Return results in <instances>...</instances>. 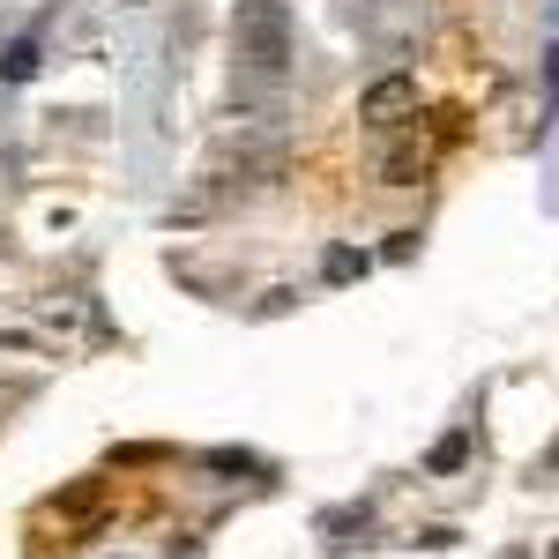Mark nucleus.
Segmentation results:
<instances>
[{"instance_id": "f257e3e1", "label": "nucleus", "mask_w": 559, "mask_h": 559, "mask_svg": "<svg viewBox=\"0 0 559 559\" xmlns=\"http://www.w3.org/2000/svg\"><path fill=\"white\" fill-rule=\"evenodd\" d=\"M231 52H239L254 75H284V60H292V15H284V0H239V15H231Z\"/></svg>"}, {"instance_id": "f03ea898", "label": "nucleus", "mask_w": 559, "mask_h": 559, "mask_svg": "<svg viewBox=\"0 0 559 559\" xmlns=\"http://www.w3.org/2000/svg\"><path fill=\"white\" fill-rule=\"evenodd\" d=\"M403 112H418V75H381L358 97V120H373V128H395Z\"/></svg>"}, {"instance_id": "7ed1b4c3", "label": "nucleus", "mask_w": 559, "mask_h": 559, "mask_svg": "<svg viewBox=\"0 0 559 559\" xmlns=\"http://www.w3.org/2000/svg\"><path fill=\"white\" fill-rule=\"evenodd\" d=\"M463 463H471V426H455V432H448V440H440V448L426 455V471H440V477L463 471Z\"/></svg>"}, {"instance_id": "20e7f679", "label": "nucleus", "mask_w": 559, "mask_h": 559, "mask_svg": "<svg viewBox=\"0 0 559 559\" xmlns=\"http://www.w3.org/2000/svg\"><path fill=\"white\" fill-rule=\"evenodd\" d=\"M97 500H105V492H97V477H83V485H68V492L52 500V515H97Z\"/></svg>"}, {"instance_id": "39448f33", "label": "nucleus", "mask_w": 559, "mask_h": 559, "mask_svg": "<svg viewBox=\"0 0 559 559\" xmlns=\"http://www.w3.org/2000/svg\"><path fill=\"white\" fill-rule=\"evenodd\" d=\"M418 179H426V150H395L381 187H418Z\"/></svg>"}, {"instance_id": "423d86ee", "label": "nucleus", "mask_w": 559, "mask_h": 559, "mask_svg": "<svg viewBox=\"0 0 559 559\" xmlns=\"http://www.w3.org/2000/svg\"><path fill=\"white\" fill-rule=\"evenodd\" d=\"M23 75H38V45H8V83H23Z\"/></svg>"}, {"instance_id": "0eeeda50", "label": "nucleus", "mask_w": 559, "mask_h": 559, "mask_svg": "<svg viewBox=\"0 0 559 559\" xmlns=\"http://www.w3.org/2000/svg\"><path fill=\"white\" fill-rule=\"evenodd\" d=\"M358 269H366V261L350 254V247H336V254H329V276H336V284H344V276H358Z\"/></svg>"}, {"instance_id": "6e6552de", "label": "nucleus", "mask_w": 559, "mask_h": 559, "mask_svg": "<svg viewBox=\"0 0 559 559\" xmlns=\"http://www.w3.org/2000/svg\"><path fill=\"white\" fill-rule=\"evenodd\" d=\"M552 90H559V45H552Z\"/></svg>"}]
</instances>
